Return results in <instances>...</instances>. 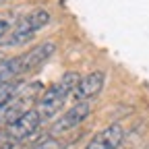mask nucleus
<instances>
[{"instance_id":"3","label":"nucleus","mask_w":149,"mask_h":149,"mask_svg":"<svg viewBox=\"0 0 149 149\" xmlns=\"http://www.w3.org/2000/svg\"><path fill=\"white\" fill-rule=\"evenodd\" d=\"M91 110H93L91 102H77L74 106H70L58 120H56V124H54V133L60 135V133H68V130L77 128L79 124H83V122L89 118Z\"/></svg>"},{"instance_id":"10","label":"nucleus","mask_w":149,"mask_h":149,"mask_svg":"<svg viewBox=\"0 0 149 149\" xmlns=\"http://www.w3.org/2000/svg\"><path fill=\"white\" fill-rule=\"evenodd\" d=\"M0 2H2V0H0Z\"/></svg>"},{"instance_id":"9","label":"nucleus","mask_w":149,"mask_h":149,"mask_svg":"<svg viewBox=\"0 0 149 149\" xmlns=\"http://www.w3.org/2000/svg\"><path fill=\"white\" fill-rule=\"evenodd\" d=\"M8 21H6V19H0V40H2V37L6 35V31H8Z\"/></svg>"},{"instance_id":"8","label":"nucleus","mask_w":149,"mask_h":149,"mask_svg":"<svg viewBox=\"0 0 149 149\" xmlns=\"http://www.w3.org/2000/svg\"><path fill=\"white\" fill-rule=\"evenodd\" d=\"M33 149H62V145H60V141H56V139L48 137V139H42Z\"/></svg>"},{"instance_id":"5","label":"nucleus","mask_w":149,"mask_h":149,"mask_svg":"<svg viewBox=\"0 0 149 149\" xmlns=\"http://www.w3.org/2000/svg\"><path fill=\"white\" fill-rule=\"evenodd\" d=\"M56 52V44L54 42H42L35 48H31L29 52L19 56V64H21V72H29L35 70L37 66H42L50 56Z\"/></svg>"},{"instance_id":"1","label":"nucleus","mask_w":149,"mask_h":149,"mask_svg":"<svg viewBox=\"0 0 149 149\" xmlns=\"http://www.w3.org/2000/svg\"><path fill=\"white\" fill-rule=\"evenodd\" d=\"M77 83H79V74L70 70V72H64L62 79H58L52 87H48L44 91V95L40 97L37 108H35L37 114L42 116V120H48L54 114H58V112L62 110V106H64V102L72 95Z\"/></svg>"},{"instance_id":"2","label":"nucleus","mask_w":149,"mask_h":149,"mask_svg":"<svg viewBox=\"0 0 149 149\" xmlns=\"http://www.w3.org/2000/svg\"><path fill=\"white\" fill-rule=\"evenodd\" d=\"M50 19L52 17H50V13L46 8H35V10L27 13L25 17H21L17 21V25L6 35V40L2 42V46L4 48H15V46H21V44L31 42L33 37L50 23Z\"/></svg>"},{"instance_id":"6","label":"nucleus","mask_w":149,"mask_h":149,"mask_svg":"<svg viewBox=\"0 0 149 149\" xmlns=\"http://www.w3.org/2000/svg\"><path fill=\"white\" fill-rule=\"evenodd\" d=\"M122 141H124V128L120 124H108L85 145V149H118Z\"/></svg>"},{"instance_id":"4","label":"nucleus","mask_w":149,"mask_h":149,"mask_svg":"<svg viewBox=\"0 0 149 149\" xmlns=\"http://www.w3.org/2000/svg\"><path fill=\"white\" fill-rule=\"evenodd\" d=\"M104 83H106V72L104 70H93V72L79 79L77 87L72 91V97L77 102H91V97H95L102 93Z\"/></svg>"},{"instance_id":"7","label":"nucleus","mask_w":149,"mask_h":149,"mask_svg":"<svg viewBox=\"0 0 149 149\" xmlns=\"http://www.w3.org/2000/svg\"><path fill=\"white\" fill-rule=\"evenodd\" d=\"M21 91V85H19L17 81H10V83H0V112H2L15 97L17 93Z\"/></svg>"}]
</instances>
